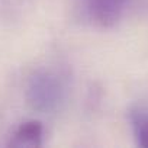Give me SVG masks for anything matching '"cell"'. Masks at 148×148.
Masks as SVG:
<instances>
[{
    "mask_svg": "<svg viewBox=\"0 0 148 148\" xmlns=\"http://www.w3.org/2000/svg\"><path fill=\"white\" fill-rule=\"evenodd\" d=\"M67 77L51 67L35 70L26 83V102L39 113L55 112L67 96Z\"/></svg>",
    "mask_w": 148,
    "mask_h": 148,
    "instance_id": "1",
    "label": "cell"
},
{
    "mask_svg": "<svg viewBox=\"0 0 148 148\" xmlns=\"http://www.w3.org/2000/svg\"><path fill=\"white\" fill-rule=\"evenodd\" d=\"M126 3L128 0H83V10L93 25L112 28L121 21Z\"/></svg>",
    "mask_w": 148,
    "mask_h": 148,
    "instance_id": "2",
    "label": "cell"
},
{
    "mask_svg": "<svg viewBox=\"0 0 148 148\" xmlns=\"http://www.w3.org/2000/svg\"><path fill=\"white\" fill-rule=\"evenodd\" d=\"M44 125L39 121H26L21 123L12 134L8 147L13 148H36L42 145Z\"/></svg>",
    "mask_w": 148,
    "mask_h": 148,
    "instance_id": "3",
    "label": "cell"
},
{
    "mask_svg": "<svg viewBox=\"0 0 148 148\" xmlns=\"http://www.w3.org/2000/svg\"><path fill=\"white\" fill-rule=\"evenodd\" d=\"M131 122L138 145L148 148V112L134 110L131 113Z\"/></svg>",
    "mask_w": 148,
    "mask_h": 148,
    "instance_id": "4",
    "label": "cell"
}]
</instances>
